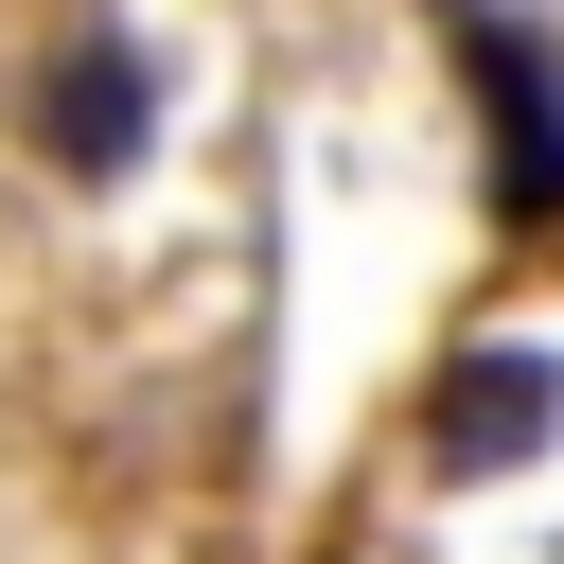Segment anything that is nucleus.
I'll use <instances>...</instances> for the list:
<instances>
[{
	"label": "nucleus",
	"instance_id": "obj_1",
	"mask_svg": "<svg viewBox=\"0 0 564 564\" xmlns=\"http://www.w3.org/2000/svg\"><path fill=\"white\" fill-rule=\"evenodd\" d=\"M18 141L70 176V194H106L141 141H159V70H141V35L106 18V0H70L53 18V53H35V88H18Z\"/></svg>",
	"mask_w": 564,
	"mask_h": 564
},
{
	"label": "nucleus",
	"instance_id": "obj_2",
	"mask_svg": "<svg viewBox=\"0 0 564 564\" xmlns=\"http://www.w3.org/2000/svg\"><path fill=\"white\" fill-rule=\"evenodd\" d=\"M458 70L494 123V229H564V53L511 0H458Z\"/></svg>",
	"mask_w": 564,
	"mask_h": 564
},
{
	"label": "nucleus",
	"instance_id": "obj_3",
	"mask_svg": "<svg viewBox=\"0 0 564 564\" xmlns=\"http://www.w3.org/2000/svg\"><path fill=\"white\" fill-rule=\"evenodd\" d=\"M546 405H564V370H546V352L458 370V388H441V458H529V441H546Z\"/></svg>",
	"mask_w": 564,
	"mask_h": 564
}]
</instances>
